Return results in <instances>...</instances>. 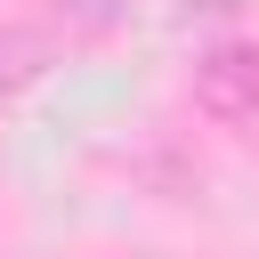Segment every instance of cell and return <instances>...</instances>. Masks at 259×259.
<instances>
[{"mask_svg": "<svg viewBox=\"0 0 259 259\" xmlns=\"http://www.w3.org/2000/svg\"><path fill=\"white\" fill-rule=\"evenodd\" d=\"M194 105L210 121H251L259 113V40H219L194 65Z\"/></svg>", "mask_w": 259, "mask_h": 259, "instance_id": "6da1fadb", "label": "cell"}, {"mask_svg": "<svg viewBox=\"0 0 259 259\" xmlns=\"http://www.w3.org/2000/svg\"><path fill=\"white\" fill-rule=\"evenodd\" d=\"M49 57H57L49 32H32V24H0V97L32 89V81L49 73Z\"/></svg>", "mask_w": 259, "mask_h": 259, "instance_id": "7a4b0ae2", "label": "cell"}, {"mask_svg": "<svg viewBox=\"0 0 259 259\" xmlns=\"http://www.w3.org/2000/svg\"><path fill=\"white\" fill-rule=\"evenodd\" d=\"M121 8H130V0H65V16H73V24H89V32L121 24Z\"/></svg>", "mask_w": 259, "mask_h": 259, "instance_id": "3957f363", "label": "cell"}]
</instances>
